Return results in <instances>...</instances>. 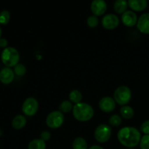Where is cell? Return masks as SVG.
I'll use <instances>...</instances> for the list:
<instances>
[{
	"instance_id": "d6a6232c",
	"label": "cell",
	"mask_w": 149,
	"mask_h": 149,
	"mask_svg": "<svg viewBox=\"0 0 149 149\" xmlns=\"http://www.w3.org/2000/svg\"><path fill=\"white\" fill-rule=\"evenodd\" d=\"M127 149H135L134 148H127Z\"/></svg>"
},
{
	"instance_id": "603a6c76",
	"label": "cell",
	"mask_w": 149,
	"mask_h": 149,
	"mask_svg": "<svg viewBox=\"0 0 149 149\" xmlns=\"http://www.w3.org/2000/svg\"><path fill=\"white\" fill-rule=\"evenodd\" d=\"M122 119L119 115L114 114L112 115L109 119V125H111L112 127H118L122 124Z\"/></svg>"
},
{
	"instance_id": "30bf717a",
	"label": "cell",
	"mask_w": 149,
	"mask_h": 149,
	"mask_svg": "<svg viewBox=\"0 0 149 149\" xmlns=\"http://www.w3.org/2000/svg\"><path fill=\"white\" fill-rule=\"evenodd\" d=\"M90 10L93 15L101 16L106 13L107 10V4L103 0H94L92 1L90 5Z\"/></svg>"
},
{
	"instance_id": "ffe728a7",
	"label": "cell",
	"mask_w": 149,
	"mask_h": 149,
	"mask_svg": "<svg viewBox=\"0 0 149 149\" xmlns=\"http://www.w3.org/2000/svg\"><path fill=\"white\" fill-rule=\"evenodd\" d=\"M69 100H71V103H74L75 104L81 103L82 100V95L81 92L79 91L78 90H73L69 93Z\"/></svg>"
},
{
	"instance_id": "52a82bcc",
	"label": "cell",
	"mask_w": 149,
	"mask_h": 149,
	"mask_svg": "<svg viewBox=\"0 0 149 149\" xmlns=\"http://www.w3.org/2000/svg\"><path fill=\"white\" fill-rule=\"evenodd\" d=\"M39 109V103L35 97H29L24 100L22 105V111L26 116H33Z\"/></svg>"
},
{
	"instance_id": "ac0fdd59",
	"label": "cell",
	"mask_w": 149,
	"mask_h": 149,
	"mask_svg": "<svg viewBox=\"0 0 149 149\" xmlns=\"http://www.w3.org/2000/svg\"><path fill=\"white\" fill-rule=\"evenodd\" d=\"M120 113L122 117L125 119H130L134 116V109L130 106H123L120 109Z\"/></svg>"
},
{
	"instance_id": "cb8c5ba5",
	"label": "cell",
	"mask_w": 149,
	"mask_h": 149,
	"mask_svg": "<svg viewBox=\"0 0 149 149\" xmlns=\"http://www.w3.org/2000/svg\"><path fill=\"white\" fill-rule=\"evenodd\" d=\"M13 71H14L15 74L19 76V77H22V76H24L26 73V68L23 64L17 63V65L14 66Z\"/></svg>"
},
{
	"instance_id": "4fadbf2b",
	"label": "cell",
	"mask_w": 149,
	"mask_h": 149,
	"mask_svg": "<svg viewBox=\"0 0 149 149\" xmlns=\"http://www.w3.org/2000/svg\"><path fill=\"white\" fill-rule=\"evenodd\" d=\"M15 73L11 68L4 67L0 71V81L3 84H10L14 80Z\"/></svg>"
},
{
	"instance_id": "484cf974",
	"label": "cell",
	"mask_w": 149,
	"mask_h": 149,
	"mask_svg": "<svg viewBox=\"0 0 149 149\" xmlns=\"http://www.w3.org/2000/svg\"><path fill=\"white\" fill-rule=\"evenodd\" d=\"M141 149H149V135H144L140 141Z\"/></svg>"
},
{
	"instance_id": "e0dca14e",
	"label": "cell",
	"mask_w": 149,
	"mask_h": 149,
	"mask_svg": "<svg viewBox=\"0 0 149 149\" xmlns=\"http://www.w3.org/2000/svg\"><path fill=\"white\" fill-rule=\"evenodd\" d=\"M28 149H46V143L41 138L33 139L29 143Z\"/></svg>"
},
{
	"instance_id": "7a4b0ae2",
	"label": "cell",
	"mask_w": 149,
	"mask_h": 149,
	"mask_svg": "<svg viewBox=\"0 0 149 149\" xmlns=\"http://www.w3.org/2000/svg\"><path fill=\"white\" fill-rule=\"evenodd\" d=\"M73 116L79 122H87L94 116V109L90 104L86 103H77L74 106Z\"/></svg>"
},
{
	"instance_id": "7402d4cb",
	"label": "cell",
	"mask_w": 149,
	"mask_h": 149,
	"mask_svg": "<svg viewBox=\"0 0 149 149\" xmlns=\"http://www.w3.org/2000/svg\"><path fill=\"white\" fill-rule=\"evenodd\" d=\"M10 19V13L8 10H4L0 12V23L6 25L9 23Z\"/></svg>"
},
{
	"instance_id": "83f0119b",
	"label": "cell",
	"mask_w": 149,
	"mask_h": 149,
	"mask_svg": "<svg viewBox=\"0 0 149 149\" xmlns=\"http://www.w3.org/2000/svg\"><path fill=\"white\" fill-rule=\"evenodd\" d=\"M40 137H41V139L43 140L44 141H48L49 139H50L51 134L49 131L45 130V131H43V132L41 133Z\"/></svg>"
},
{
	"instance_id": "5bb4252c",
	"label": "cell",
	"mask_w": 149,
	"mask_h": 149,
	"mask_svg": "<svg viewBox=\"0 0 149 149\" xmlns=\"http://www.w3.org/2000/svg\"><path fill=\"white\" fill-rule=\"evenodd\" d=\"M128 6L133 11H143L148 6V1L146 0H129L127 1Z\"/></svg>"
},
{
	"instance_id": "6da1fadb",
	"label": "cell",
	"mask_w": 149,
	"mask_h": 149,
	"mask_svg": "<svg viewBox=\"0 0 149 149\" xmlns=\"http://www.w3.org/2000/svg\"><path fill=\"white\" fill-rule=\"evenodd\" d=\"M141 132L134 127H125L117 133L118 141L122 146L128 148L136 147L141 139Z\"/></svg>"
},
{
	"instance_id": "8992f818",
	"label": "cell",
	"mask_w": 149,
	"mask_h": 149,
	"mask_svg": "<svg viewBox=\"0 0 149 149\" xmlns=\"http://www.w3.org/2000/svg\"><path fill=\"white\" fill-rule=\"evenodd\" d=\"M64 122V115L60 111H54L46 118V124L51 129H58Z\"/></svg>"
},
{
	"instance_id": "9c48e42d",
	"label": "cell",
	"mask_w": 149,
	"mask_h": 149,
	"mask_svg": "<svg viewBox=\"0 0 149 149\" xmlns=\"http://www.w3.org/2000/svg\"><path fill=\"white\" fill-rule=\"evenodd\" d=\"M116 101L114 99L109 96L102 97L99 101V108L100 110L106 113H110L113 111L116 108Z\"/></svg>"
},
{
	"instance_id": "4dcf8cb0",
	"label": "cell",
	"mask_w": 149,
	"mask_h": 149,
	"mask_svg": "<svg viewBox=\"0 0 149 149\" xmlns=\"http://www.w3.org/2000/svg\"><path fill=\"white\" fill-rule=\"evenodd\" d=\"M1 33H2V30H1V26H0V38H1Z\"/></svg>"
},
{
	"instance_id": "2e32d148",
	"label": "cell",
	"mask_w": 149,
	"mask_h": 149,
	"mask_svg": "<svg viewBox=\"0 0 149 149\" xmlns=\"http://www.w3.org/2000/svg\"><path fill=\"white\" fill-rule=\"evenodd\" d=\"M128 7V3L126 0H116L113 3V9L115 12L119 14H123L127 11Z\"/></svg>"
},
{
	"instance_id": "277c9868",
	"label": "cell",
	"mask_w": 149,
	"mask_h": 149,
	"mask_svg": "<svg viewBox=\"0 0 149 149\" xmlns=\"http://www.w3.org/2000/svg\"><path fill=\"white\" fill-rule=\"evenodd\" d=\"M132 98V92L127 86H120L117 87L113 93V99L117 104L126 106Z\"/></svg>"
},
{
	"instance_id": "44dd1931",
	"label": "cell",
	"mask_w": 149,
	"mask_h": 149,
	"mask_svg": "<svg viewBox=\"0 0 149 149\" xmlns=\"http://www.w3.org/2000/svg\"><path fill=\"white\" fill-rule=\"evenodd\" d=\"M74 106H73L72 103L69 100H63L60 105V111L62 113H69L70 111H73Z\"/></svg>"
},
{
	"instance_id": "3957f363",
	"label": "cell",
	"mask_w": 149,
	"mask_h": 149,
	"mask_svg": "<svg viewBox=\"0 0 149 149\" xmlns=\"http://www.w3.org/2000/svg\"><path fill=\"white\" fill-rule=\"evenodd\" d=\"M1 61L6 67H13L17 65L20 61V54L13 47H7L3 49L1 55Z\"/></svg>"
},
{
	"instance_id": "ba28073f",
	"label": "cell",
	"mask_w": 149,
	"mask_h": 149,
	"mask_svg": "<svg viewBox=\"0 0 149 149\" xmlns=\"http://www.w3.org/2000/svg\"><path fill=\"white\" fill-rule=\"evenodd\" d=\"M102 26L107 30H113L119 24V18L115 14H107L102 18Z\"/></svg>"
},
{
	"instance_id": "4316f807",
	"label": "cell",
	"mask_w": 149,
	"mask_h": 149,
	"mask_svg": "<svg viewBox=\"0 0 149 149\" xmlns=\"http://www.w3.org/2000/svg\"><path fill=\"white\" fill-rule=\"evenodd\" d=\"M141 132L145 135H149V120H146L142 123L140 127Z\"/></svg>"
},
{
	"instance_id": "8fae6325",
	"label": "cell",
	"mask_w": 149,
	"mask_h": 149,
	"mask_svg": "<svg viewBox=\"0 0 149 149\" xmlns=\"http://www.w3.org/2000/svg\"><path fill=\"white\" fill-rule=\"evenodd\" d=\"M138 16L135 12L132 10H127L122 15V22L127 27H132L138 23Z\"/></svg>"
},
{
	"instance_id": "f546056e",
	"label": "cell",
	"mask_w": 149,
	"mask_h": 149,
	"mask_svg": "<svg viewBox=\"0 0 149 149\" xmlns=\"http://www.w3.org/2000/svg\"><path fill=\"white\" fill-rule=\"evenodd\" d=\"M88 149H104L103 147L100 146H97V145H94V146H92L91 147H90Z\"/></svg>"
},
{
	"instance_id": "d4e9b609",
	"label": "cell",
	"mask_w": 149,
	"mask_h": 149,
	"mask_svg": "<svg viewBox=\"0 0 149 149\" xmlns=\"http://www.w3.org/2000/svg\"><path fill=\"white\" fill-rule=\"evenodd\" d=\"M99 20L97 16L90 15L87 19V24L90 28H95L98 25Z\"/></svg>"
},
{
	"instance_id": "9a60e30c",
	"label": "cell",
	"mask_w": 149,
	"mask_h": 149,
	"mask_svg": "<svg viewBox=\"0 0 149 149\" xmlns=\"http://www.w3.org/2000/svg\"><path fill=\"white\" fill-rule=\"evenodd\" d=\"M26 118L23 115H17L13 118L12 121V125L13 128L15 130H21L23 129L26 125Z\"/></svg>"
},
{
	"instance_id": "f1b7e54d",
	"label": "cell",
	"mask_w": 149,
	"mask_h": 149,
	"mask_svg": "<svg viewBox=\"0 0 149 149\" xmlns=\"http://www.w3.org/2000/svg\"><path fill=\"white\" fill-rule=\"evenodd\" d=\"M7 45H8V42H7V39L5 38H0V47L2 48H6L7 47Z\"/></svg>"
},
{
	"instance_id": "1f68e13d",
	"label": "cell",
	"mask_w": 149,
	"mask_h": 149,
	"mask_svg": "<svg viewBox=\"0 0 149 149\" xmlns=\"http://www.w3.org/2000/svg\"><path fill=\"white\" fill-rule=\"evenodd\" d=\"M2 133H3V132H2V131L1 130H0V135H2Z\"/></svg>"
},
{
	"instance_id": "7c38bea8",
	"label": "cell",
	"mask_w": 149,
	"mask_h": 149,
	"mask_svg": "<svg viewBox=\"0 0 149 149\" xmlns=\"http://www.w3.org/2000/svg\"><path fill=\"white\" fill-rule=\"evenodd\" d=\"M137 28L143 33H149V13L142 14L138 20Z\"/></svg>"
},
{
	"instance_id": "d6986e66",
	"label": "cell",
	"mask_w": 149,
	"mask_h": 149,
	"mask_svg": "<svg viewBox=\"0 0 149 149\" xmlns=\"http://www.w3.org/2000/svg\"><path fill=\"white\" fill-rule=\"evenodd\" d=\"M87 146H87L86 140L81 137H78V138H75L73 141V149H88Z\"/></svg>"
},
{
	"instance_id": "5b68a950",
	"label": "cell",
	"mask_w": 149,
	"mask_h": 149,
	"mask_svg": "<svg viewBox=\"0 0 149 149\" xmlns=\"http://www.w3.org/2000/svg\"><path fill=\"white\" fill-rule=\"evenodd\" d=\"M111 128L106 124H102L96 127L94 136L96 141L100 143H104L109 141L111 136Z\"/></svg>"
}]
</instances>
